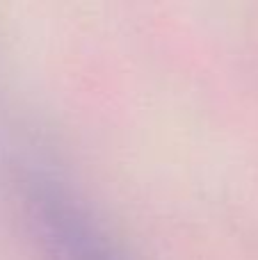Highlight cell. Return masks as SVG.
<instances>
[{
  "label": "cell",
  "mask_w": 258,
  "mask_h": 260,
  "mask_svg": "<svg viewBox=\"0 0 258 260\" xmlns=\"http://www.w3.org/2000/svg\"><path fill=\"white\" fill-rule=\"evenodd\" d=\"M14 187L50 260H121L82 201L53 174L25 167L16 174Z\"/></svg>",
  "instance_id": "obj_1"
}]
</instances>
